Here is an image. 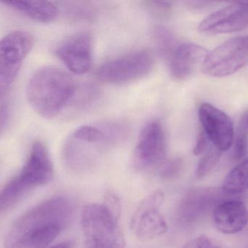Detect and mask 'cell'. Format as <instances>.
Segmentation results:
<instances>
[{"mask_svg":"<svg viewBox=\"0 0 248 248\" xmlns=\"http://www.w3.org/2000/svg\"><path fill=\"white\" fill-rule=\"evenodd\" d=\"M73 209L69 200L51 197L21 215L11 226L5 248H45L69 225Z\"/></svg>","mask_w":248,"mask_h":248,"instance_id":"cell-1","label":"cell"},{"mask_svg":"<svg viewBox=\"0 0 248 248\" xmlns=\"http://www.w3.org/2000/svg\"><path fill=\"white\" fill-rule=\"evenodd\" d=\"M76 86L66 72L46 66L30 78L27 97L33 109L45 118H53L73 99Z\"/></svg>","mask_w":248,"mask_h":248,"instance_id":"cell-2","label":"cell"},{"mask_svg":"<svg viewBox=\"0 0 248 248\" xmlns=\"http://www.w3.org/2000/svg\"><path fill=\"white\" fill-rule=\"evenodd\" d=\"M128 129L117 122L81 126L65 142L63 157L71 168L80 169L93 163L101 151L125 139Z\"/></svg>","mask_w":248,"mask_h":248,"instance_id":"cell-3","label":"cell"},{"mask_svg":"<svg viewBox=\"0 0 248 248\" xmlns=\"http://www.w3.org/2000/svg\"><path fill=\"white\" fill-rule=\"evenodd\" d=\"M53 177V163L47 147L43 142H34L19 173L1 191V213L9 211L30 191L48 184Z\"/></svg>","mask_w":248,"mask_h":248,"instance_id":"cell-4","label":"cell"},{"mask_svg":"<svg viewBox=\"0 0 248 248\" xmlns=\"http://www.w3.org/2000/svg\"><path fill=\"white\" fill-rule=\"evenodd\" d=\"M119 220L104 204L85 205L82 214L84 248H124Z\"/></svg>","mask_w":248,"mask_h":248,"instance_id":"cell-5","label":"cell"},{"mask_svg":"<svg viewBox=\"0 0 248 248\" xmlns=\"http://www.w3.org/2000/svg\"><path fill=\"white\" fill-rule=\"evenodd\" d=\"M34 44L33 36L24 30L11 31L2 39L0 43L1 98H6Z\"/></svg>","mask_w":248,"mask_h":248,"instance_id":"cell-6","label":"cell"},{"mask_svg":"<svg viewBox=\"0 0 248 248\" xmlns=\"http://www.w3.org/2000/svg\"><path fill=\"white\" fill-rule=\"evenodd\" d=\"M155 58L149 50H137L103 63L97 78L106 83L122 85L139 80L151 73Z\"/></svg>","mask_w":248,"mask_h":248,"instance_id":"cell-7","label":"cell"},{"mask_svg":"<svg viewBox=\"0 0 248 248\" xmlns=\"http://www.w3.org/2000/svg\"><path fill=\"white\" fill-rule=\"evenodd\" d=\"M248 64V35L233 37L209 53L202 69L213 78L233 75Z\"/></svg>","mask_w":248,"mask_h":248,"instance_id":"cell-8","label":"cell"},{"mask_svg":"<svg viewBox=\"0 0 248 248\" xmlns=\"http://www.w3.org/2000/svg\"><path fill=\"white\" fill-rule=\"evenodd\" d=\"M166 137L160 121H149L142 129L133 155L136 170L149 171L159 168L165 162Z\"/></svg>","mask_w":248,"mask_h":248,"instance_id":"cell-9","label":"cell"},{"mask_svg":"<svg viewBox=\"0 0 248 248\" xmlns=\"http://www.w3.org/2000/svg\"><path fill=\"white\" fill-rule=\"evenodd\" d=\"M164 200L163 191L155 190L142 200L130 223L132 232L138 237L153 239L168 232V223L159 211Z\"/></svg>","mask_w":248,"mask_h":248,"instance_id":"cell-10","label":"cell"},{"mask_svg":"<svg viewBox=\"0 0 248 248\" xmlns=\"http://www.w3.org/2000/svg\"><path fill=\"white\" fill-rule=\"evenodd\" d=\"M203 131L212 144L220 152H226L233 146L235 131L230 117L222 110L208 103H203L198 111Z\"/></svg>","mask_w":248,"mask_h":248,"instance_id":"cell-11","label":"cell"},{"mask_svg":"<svg viewBox=\"0 0 248 248\" xmlns=\"http://www.w3.org/2000/svg\"><path fill=\"white\" fill-rule=\"evenodd\" d=\"M248 27V2H233L206 17L198 30L204 34L236 32Z\"/></svg>","mask_w":248,"mask_h":248,"instance_id":"cell-12","label":"cell"},{"mask_svg":"<svg viewBox=\"0 0 248 248\" xmlns=\"http://www.w3.org/2000/svg\"><path fill=\"white\" fill-rule=\"evenodd\" d=\"M93 41L86 31L77 33L59 45L56 56L74 74L87 73L92 65Z\"/></svg>","mask_w":248,"mask_h":248,"instance_id":"cell-13","label":"cell"},{"mask_svg":"<svg viewBox=\"0 0 248 248\" xmlns=\"http://www.w3.org/2000/svg\"><path fill=\"white\" fill-rule=\"evenodd\" d=\"M220 191L213 188L188 190L180 202L178 217L181 223L192 225L200 221L220 203Z\"/></svg>","mask_w":248,"mask_h":248,"instance_id":"cell-14","label":"cell"},{"mask_svg":"<svg viewBox=\"0 0 248 248\" xmlns=\"http://www.w3.org/2000/svg\"><path fill=\"white\" fill-rule=\"evenodd\" d=\"M208 54L204 47L194 43L178 45L168 59L171 77L178 81L189 79L202 67Z\"/></svg>","mask_w":248,"mask_h":248,"instance_id":"cell-15","label":"cell"},{"mask_svg":"<svg viewBox=\"0 0 248 248\" xmlns=\"http://www.w3.org/2000/svg\"><path fill=\"white\" fill-rule=\"evenodd\" d=\"M212 217L215 227L220 233L236 234L248 225V210L240 200H224L213 209Z\"/></svg>","mask_w":248,"mask_h":248,"instance_id":"cell-16","label":"cell"},{"mask_svg":"<svg viewBox=\"0 0 248 248\" xmlns=\"http://www.w3.org/2000/svg\"><path fill=\"white\" fill-rule=\"evenodd\" d=\"M5 5L14 11L28 17L33 21L39 23H51L57 18L59 14L56 5L48 1H6Z\"/></svg>","mask_w":248,"mask_h":248,"instance_id":"cell-17","label":"cell"},{"mask_svg":"<svg viewBox=\"0 0 248 248\" xmlns=\"http://www.w3.org/2000/svg\"><path fill=\"white\" fill-rule=\"evenodd\" d=\"M248 190V156L242 159L225 178L222 191L225 194L236 195Z\"/></svg>","mask_w":248,"mask_h":248,"instance_id":"cell-18","label":"cell"},{"mask_svg":"<svg viewBox=\"0 0 248 248\" xmlns=\"http://www.w3.org/2000/svg\"><path fill=\"white\" fill-rule=\"evenodd\" d=\"M152 35L158 51L164 57L169 59L175 49L178 47L175 34L167 27L159 26L154 28Z\"/></svg>","mask_w":248,"mask_h":248,"instance_id":"cell-19","label":"cell"},{"mask_svg":"<svg viewBox=\"0 0 248 248\" xmlns=\"http://www.w3.org/2000/svg\"><path fill=\"white\" fill-rule=\"evenodd\" d=\"M221 152L212 146L205 153L203 154L196 168L195 176L201 180L207 176L216 167L220 157Z\"/></svg>","mask_w":248,"mask_h":248,"instance_id":"cell-20","label":"cell"},{"mask_svg":"<svg viewBox=\"0 0 248 248\" xmlns=\"http://www.w3.org/2000/svg\"><path fill=\"white\" fill-rule=\"evenodd\" d=\"M247 122L242 120L233 143V158L234 160L245 159L248 150V132Z\"/></svg>","mask_w":248,"mask_h":248,"instance_id":"cell-21","label":"cell"},{"mask_svg":"<svg viewBox=\"0 0 248 248\" xmlns=\"http://www.w3.org/2000/svg\"><path fill=\"white\" fill-rule=\"evenodd\" d=\"M183 166L184 163L182 159L180 158L166 161L159 167V176L165 181L176 178L181 173Z\"/></svg>","mask_w":248,"mask_h":248,"instance_id":"cell-22","label":"cell"},{"mask_svg":"<svg viewBox=\"0 0 248 248\" xmlns=\"http://www.w3.org/2000/svg\"><path fill=\"white\" fill-rule=\"evenodd\" d=\"M145 4L153 15L160 18L168 16L172 10V3L165 1H149Z\"/></svg>","mask_w":248,"mask_h":248,"instance_id":"cell-23","label":"cell"},{"mask_svg":"<svg viewBox=\"0 0 248 248\" xmlns=\"http://www.w3.org/2000/svg\"><path fill=\"white\" fill-rule=\"evenodd\" d=\"M103 204L108 209L114 217L120 219V214H121V205H120V200L115 194L112 192L107 193L104 197V202Z\"/></svg>","mask_w":248,"mask_h":248,"instance_id":"cell-24","label":"cell"},{"mask_svg":"<svg viewBox=\"0 0 248 248\" xmlns=\"http://www.w3.org/2000/svg\"><path fill=\"white\" fill-rule=\"evenodd\" d=\"M182 248H220L206 235H200L189 241Z\"/></svg>","mask_w":248,"mask_h":248,"instance_id":"cell-25","label":"cell"},{"mask_svg":"<svg viewBox=\"0 0 248 248\" xmlns=\"http://www.w3.org/2000/svg\"><path fill=\"white\" fill-rule=\"evenodd\" d=\"M212 146H213V145L212 144L211 141H210L209 138L207 137L206 133L204 131H202L199 134L197 140H196L195 146H194V150H193V153L196 156L202 155Z\"/></svg>","mask_w":248,"mask_h":248,"instance_id":"cell-26","label":"cell"},{"mask_svg":"<svg viewBox=\"0 0 248 248\" xmlns=\"http://www.w3.org/2000/svg\"><path fill=\"white\" fill-rule=\"evenodd\" d=\"M0 121H1V130L4 131L8 127L10 120V108L8 101L1 99V108H0Z\"/></svg>","mask_w":248,"mask_h":248,"instance_id":"cell-27","label":"cell"},{"mask_svg":"<svg viewBox=\"0 0 248 248\" xmlns=\"http://www.w3.org/2000/svg\"><path fill=\"white\" fill-rule=\"evenodd\" d=\"M187 5L190 8L194 9H202V8H207L210 5L213 4V2H187Z\"/></svg>","mask_w":248,"mask_h":248,"instance_id":"cell-28","label":"cell"},{"mask_svg":"<svg viewBox=\"0 0 248 248\" xmlns=\"http://www.w3.org/2000/svg\"><path fill=\"white\" fill-rule=\"evenodd\" d=\"M48 248H75V245L71 241H66Z\"/></svg>","mask_w":248,"mask_h":248,"instance_id":"cell-29","label":"cell"},{"mask_svg":"<svg viewBox=\"0 0 248 248\" xmlns=\"http://www.w3.org/2000/svg\"><path fill=\"white\" fill-rule=\"evenodd\" d=\"M246 122H247V125H248V118H247Z\"/></svg>","mask_w":248,"mask_h":248,"instance_id":"cell-30","label":"cell"}]
</instances>
